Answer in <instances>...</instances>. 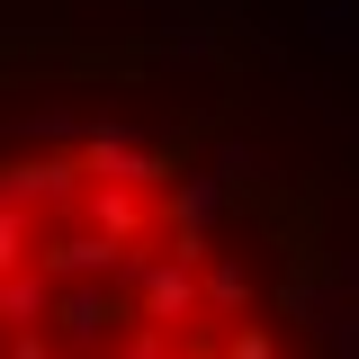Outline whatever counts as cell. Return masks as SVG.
<instances>
[{
  "label": "cell",
  "mask_w": 359,
  "mask_h": 359,
  "mask_svg": "<svg viewBox=\"0 0 359 359\" xmlns=\"http://www.w3.org/2000/svg\"><path fill=\"white\" fill-rule=\"evenodd\" d=\"M0 359H314L216 180L117 126L0 144Z\"/></svg>",
  "instance_id": "cell-1"
}]
</instances>
